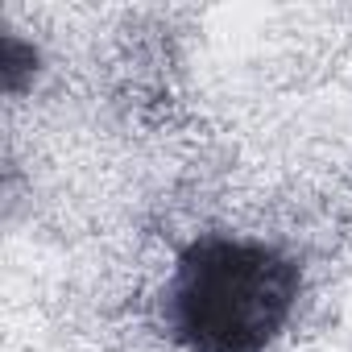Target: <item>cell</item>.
<instances>
[{
	"label": "cell",
	"mask_w": 352,
	"mask_h": 352,
	"mask_svg": "<svg viewBox=\"0 0 352 352\" xmlns=\"http://www.w3.org/2000/svg\"><path fill=\"white\" fill-rule=\"evenodd\" d=\"M302 265L249 236H195L157 294L162 331L183 352H265L290 323Z\"/></svg>",
	"instance_id": "cell-1"
}]
</instances>
